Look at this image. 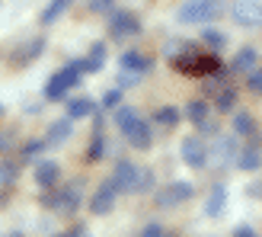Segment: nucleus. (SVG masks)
<instances>
[{"label": "nucleus", "instance_id": "f257e3e1", "mask_svg": "<svg viewBox=\"0 0 262 237\" xmlns=\"http://www.w3.org/2000/svg\"><path fill=\"white\" fill-rule=\"evenodd\" d=\"M80 77H83V71H80V64H68V68H61V71H55L48 77V84H45V100H51V103H58V100H64L71 93V87H77L80 84Z\"/></svg>", "mask_w": 262, "mask_h": 237}, {"label": "nucleus", "instance_id": "f03ea898", "mask_svg": "<svg viewBox=\"0 0 262 237\" xmlns=\"http://www.w3.org/2000/svg\"><path fill=\"white\" fill-rule=\"evenodd\" d=\"M173 68L189 77H211L221 71V61H217V55H192V58L179 55V58H173Z\"/></svg>", "mask_w": 262, "mask_h": 237}, {"label": "nucleus", "instance_id": "7ed1b4c3", "mask_svg": "<svg viewBox=\"0 0 262 237\" xmlns=\"http://www.w3.org/2000/svg\"><path fill=\"white\" fill-rule=\"evenodd\" d=\"M221 13V0H186V4L179 7V23H208V19H214Z\"/></svg>", "mask_w": 262, "mask_h": 237}, {"label": "nucleus", "instance_id": "20e7f679", "mask_svg": "<svg viewBox=\"0 0 262 237\" xmlns=\"http://www.w3.org/2000/svg\"><path fill=\"white\" fill-rule=\"evenodd\" d=\"M109 32H112L115 42H125V38H131V35H138V32H141V23H138V16H135L131 10H115V7H112Z\"/></svg>", "mask_w": 262, "mask_h": 237}, {"label": "nucleus", "instance_id": "39448f33", "mask_svg": "<svg viewBox=\"0 0 262 237\" xmlns=\"http://www.w3.org/2000/svg\"><path fill=\"white\" fill-rule=\"evenodd\" d=\"M237 151H240V141L230 138V135H221L214 138V144L208 148V161H214V167H227L237 161Z\"/></svg>", "mask_w": 262, "mask_h": 237}, {"label": "nucleus", "instance_id": "423d86ee", "mask_svg": "<svg viewBox=\"0 0 262 237\" xmlns=\"http://www.w3.org/2000/svg\"><path fill=\"white\" fill-rule=\"evenodd\" d=\"M233 23L243 26V29L262 26V4H256V0H237L233 4Z\"/></svg>", "mask_w": 262, "mask_h": 237}, {"label": "nucleus", "instance_id": "0eeeda50", "mask_svg": "<svg viewBox=\"0 0 262 237\" xmlns=\"http://www.w3.org/2000/svg\"><path fill=\"white\" fill-rule=\"evenodd\" d=\"M138 180H141L138 164H131V161H119V164H115L112 183H115V189H119V192H138Z\"/></svg>", "mask_w": 262, "mask_h": 237}, {"label": "nucleus", "instance_id": "6e6552de", "mask_svg": "<svg viewBox=\"0 0 262 237\" xmlns=\"http://www.w3.org/2000/svg\"><path fill=\"white\" fill-rule=\"evenodd\" d=\"M186 199H192V183H169V186H163L160 192H157V205L160 208H173V205H182Z\"/></svg>", "mask_w": 262, "mask_h": 237}, {"label": "nucleus", "instance_id": "1a4fd4ad", "mask_svg": "<svg viewBox=\"0 0 262 237\" xmlns=\"http://www.w3.org/2000/svg\"><path fill=\"white\" fill-rule=\"evenodd\" d=\"M115 199H119V189H115V183L112 180H106L102 186L96 189V195L90 199V212L93 215H112V208H115Z\"/></svg>", "mask_w": 262, "mask_h": 237}, {"label": "nucleus", "instance_id": "9d476101", "mask_svg": "<svg viewBox=\"0 0 262 237\" xmlns=\"http://www.w3.org/2000/svg\"><path fill=\"white\" fill-rule=\"evenodd\" d=\"M182 161H186L192 170H202L208 167V148H205V141L199 135H189V138H182Z\"/></svg>", "mask_w": 262, "mask_h": 237}, {"label": "nucleus", "instance_id": "9b49d317", "mask_svg": "<svg viewBox=\"0 0 262 237\" xmlns=\"http://www.w3.org/2000/svg\"><path fill=\"white\" fill-rule=\"evenodd\" d=\"M45 202H48V205H55L58 212H64V215H71L74 208L80 205V186H77V183H74V186H64V189H61L58 195H48Z\"/></svg>", "mask_w": 262, "mask_h": 237}, {"label": "nucleus", "instance_id": "f8f14e48", "mask_svg": "<svg viewBox=\"0 0 262 237\" xmlns=\"http://www.w3.org/2000/svg\"><path fill=\"white\" fill-rule=\"evenodd\" d=\"M125 138L131 148H138V151H147L150 144H154V135H150V125L144 122V118H138L131 128H125Z\"/></svg>", "mask_w": 262, "mask_h": 237}, {"label": "nucleus", "instance_id": "ddd939ff", "mask_svg": "<svg viewBox=\"0 0 262 237\" xmlns=\"http://www.w3.org/2000/svg\"><path fill=\"white\" fill-rule=\"evenodd\" d=\"M61 180V167L55 161H35V186L51 189Z\"/></svg>", "mask_w": 262, "mask_h": 237}, {"label": "nucleus", "instance_id": "4468645a", "mask_svg": "<svg viewBox=\"0 0 262 237\" xmlns=\"http://www.w3.org/2000/svg\"><path fill=\"white\" fill-rule=\"evenodd\" d=\"M233 164H237L243 173H256V170L262 167V151L256 148V144H246V148L237 151V161H233Z\"/></svg>", "mask_w": 262, "mask_h": 237}, {"label": "nucleus", "instance_id": "2eb2a0df", "mask_svg": "<svg viewBox=\"0 0 262 237\" xmlns=\"http://www.w3.org/2000/svg\"><path fill=\"white\" fill-rule=\"evenodd\" d=\"M74 135V118L68 115V118H55V122L48 125V135H45V141L48 144H64Z\"/></svg>", "mask_w": 262, "mask_h": 237}, {"label": "nucleus", "instance_id": "dca6fc26", "mask_svg": "<svg viewBox=\"0 0 262 237\" xmlns=\"http://www.w3.org/2000/svg\"><path fill=\"white\" fill-rule=\"evenodd\" d=\"M77 64H80V71H83V74H96V71H102V64H106V45L96 42L93 48H90V55L80 58Z\"/></svg>", "mask_w": 262, "mask_h": 237}, {"label": "nucleus", "instance_id": "f3484780", "mask_svg": "<svg viewBox=\"0 0 262 237\" xmlns=\"http://www.w3.org/2000/svg\"><path fill=\"white\" fill-rule=\"evenodd\" d=\"M256 61H259V51L246 45V48H240L237 55H233L230 71H233V74H246V71H253V68H256Z\"/></svg>", "mask_w": 262, "mask_h": 237}, {"label": "nucleus", "instance_id": "a211bd4d", "mask_svg": "<svg viewBox=\"0 0 262 237\" xmlns=\"http://www.w3.org/2000/svg\"><path fill=\"white\" fill-rule=\"evenodd\" d=\"M224 205H227V189L224 186H214L211 192H208V199H205V215L208 218H217L221 212H224Z\"/></svg>", "mask_w": 262, "mask_h": 237}, {"label": "nucleus", "instance_id": "6ab92c4d", "mask_svg": "<svg viewBox=\"0 0 262 237\" xmlns=\"http://www.w3.org/2000/svg\"><path fill=\"white\" fill-rule=\"evenodd\" d=\"M119 64H122V71H135V74H147L150 71V58L141 55V51H125Z\"/></svg>", "mask_w": 262, "mask_h": 237}, {"label": "nucleus", "instance_id": "aec40b11", "mask_svg": "<svg viewBox=\"0 0 262 237\" xmlns=\"http://www.w3.org/2000/svg\"><path fill=\"white\" fill-rule=\"evenodd\" d=\"M96 112V103L90 100V96H74L68 100V115L71 118H86V115H93Z\"/></svg>", "mask_w": 262, "mask_h": 237}, {"label": "nucleus", "instance_id": "412c9836", "mask_svg": "<svg viewBox=\"0 0 262 237\" xmlns=\"http://www.w3.org/2000/svg\"><path fill=\"white\" fill-rule=\"evenodd\" d=\"M233 131H237L240 138H253V135H256V118H253L250 112L237 109V112H233Z\"/></svg>", "mask_w": 262, "mask_h": 237}, {"label": "nucleus", "instance_id": "4be33fe9", "mask_svg": "<svg viewBox=\"0 0 262 237\" xmlns=\"http://www.w3.org/2000/svg\"><path fill=\"white\" fill-rule=\"evenodd\" d=\"M154 118H157V125H163V128H173V125H179L182 112H179V109H173V106H160V109L154 112Z\"/></svg>", "mask_w": 262, "mask_h": 237}, {"label": "nucleus", "instance_id": "5701e85b", "mask_svg": "<svg viewBox=\"0 0 262 237\" xmlns=\"http://www.w3.org/2000/svg\"><path fill=\"white\" fill-rule=\"evenodd\" d=\"M208 112H211V109H208V103H202V100H192L189 106H186V118L195 122V125H202L205 118H208Z\"/></svg>", "mask_w": 262, "mask_h": 237}, {"label": "nucleus", "instance_id": "b1692460", "mask_svg": "<svg viewBox=\"0 0 262 237\" xmlns=\"http://www.w3.org/2000/svg\"><path fill=\"white\" fill-rule=\"evenodd\" d=\"M138 118H141V115H138V109H135V106H119V109H115V125H119L122 131H125V128H131V125L138 122Z\"/></svg>", "mask_w": 262, "mask_h": 237}, {"label": "nucleus", "instance_id": "393cba45", "mask_svg": "<svg viewBox=\"0 0 262 237\" xmlns=\"http://www.w3.org/2000/svg\"><path fill=\"white\" fill-rule=\"evenodd\" d=\"M233 106H237V90L233 87H224L217 93V109L221 112H233Z\"/></svg>", "mask_w": 262, "mask_h": 237}, {"label": "nucleus", "instance_id": "a878e982", "mask_svg": "<svg viewBox=\"0 0 262 237\" xmlns=\"http://www.w3.org/2000/svg\"><path fill=\"white\" fill-rule=\"evenodd\" d=\"M68 7H71V0H51L48 10L42 13V23H45V26H48V23H55V19H58V16H61V13L68 10Z\"/></svg>", "mask_w": 262, "mask_h": 237}, {"label": "nucleus", "instance_id": "bb28decb", "mask_svg": "<svg viewBox=\"0 0 262 237\" xmlns=\"http://www.w3.org/2000/svg\"><path fill=\"white\" fill-rule=\"evenodd\" d=\"M202 38H205V45H211L214 51H221V48L227 45V32H221V29H205Z\"/></svg>", "mask_w": 262, "mask_h": 237}, {"label": "nucleus", "instance_id": "cd10ccee", "mask_svg": "<svg viewBox=\"0 0 262 237\" xmlns=\"http://www.w3.org/2000/svg\"><path fill=\"white\" fill-rule=\"evenodd\" d=\"M102 148H106V138H102V135H99V128H96L93 141H90V151H86V161H90V164H96L99 157H102Z\"/></svg>", "mask_w": 262, "mask_h": 237}, {"label": "nucleus", "instance_id": "c85d7f7f", "mask_svg": "<svg viewBox=\"0 0 262 237\" xmlns=\"http://www.w3.org/2000/svg\"><path fill=\"white\" fill-rule=\"evenodd\" d=\"M16 164H10V161H0V186H13L16 183Z\"/></svg>", "mask_w": 262, "mask_h": 237}, {"label": "nucleus", "instance_id": "c756f323", "mask_svg": "<svg viewBox=\"0 0 262 237\" xmlns=\"http://www.w3.org/2000/svg\"><path fill=\"white\" fill-rule=\"evenodd\" d=\"M119 106H122V87H115V90H106V96H102V109L115 112Z\"/></svg>", "mask_w": 262, "mask_h": 237}, {"label": "nucleus", "instance_id": "7c9ffc66", "mask_svg": "<svg viewBox=\"0 0 262 237\" xmlns=\"http://www.w3.org/2000/svg\"><path fill=\"white\" fill-rule=\"evenodd\" d=\"M42 48H45V38H32V42L26 45L23 51H19V64H26L29 58H35V55H38V51H42Z\"/></svg>", "mask_w": 262, "mask_h": 237}, {"label": "nucleus", "instance_id": "2f4dec72", "mask_svg": "<svg viewBox=\"0 0 262 237\" xmlns=\"http://www.w3.org/2000/svg\"><path fill=\"white\" fill-rule=\"evenodd\" d=\"M45 148H48V141H29V144L23 148V157H26V161H35V157L42 154Z\"/></svg>", "mask_w": 262, "mask_h": 237}, {"label": "nucleus", "instance_id": "473e14b6", "mask_svg": "<svg viewBox=\"0 0 262 237\" xmlns=\"http://www.w3.org/2000/svg\"><path fill=\"white\" fill-rule=\"evenodd\" d=\"M154 186V173L150 170H141V180H138V192H147Z\"/></svg>", "mask_w": 262, "mask_h": 237}, {"label": "nucleus", "instance_id": "72a5a7b5", "mask_svg": "<svg viewBox=\"0 0 262 237\" xmlns=\"http://www.w3.org/2000/svg\"><path fill=\"white\" fill-rule=\"evenodd\" d=\"M90 10H96V13H109V10H112V0H90Z\"/></svg>", "mask_w": 262, "mask_h": 237}, {"label": "nucleus", "instance_id": "f704fd0d", "mask_svg": "<svg viewBox=\"0 0 262 237\" xmlns=\"http://www.w3.org/2000/svg\"><path fill=\"white\" fill-rule=\"evenodd\" d=\"M141 237H166V234H163V228H160V225H147V228L141 231Z\"/></svg>", "mask_w": 262, "mask_h": 237}, {"label": "nucleus", "instance_id": "c9c22d12", "mask_svg": "<svg viewBox=\"0 0 262 237\" xmlns=\"http://www.w3.org/2000/svg\"><path fill=\"white\" fill-rule=\"evenodd\" d=\"M250 90H253V93H262V71H256L250 77Z\"/></svg>", "mask_w": 262, "mask_h": 237}, {"label": "nucleus", "instance_id": "e433bc0d", "mask_svg": "<svg viewBox=\"0 0 262 237\" xmlns=\"http://www.w3.org/2000/svg\"><path fill=\"white\" fill-rule=\"evenodd\" d=\"M68 237H93V234H90V228H86V225H74Z\"/></svg>", "mask_w": 262, "mask_h": 237}, {"label": "nucleus", "instance_id": "4c0bfd02", "mask_svg": "<svg viewBox=\"0 0 262 237\" xmlns=\"http://www.w3.org/2000/svg\"><path fill=\"white\" fill-rule=\"evenodd\" d=\"M13 148V135H7V131H0V154Z\"/></svg>", "mask_w": 262, "mask_h": 237}, {"label": "nucleus", "instance_id": "58836bf2", "mask_svg": "<svg viewBox=\"0 0 262 237\" xmlns=\"http://www.w3.org/2000/svg\"><path fill=\"white\" fill-rule=\"evenodd\" d=\"M233 237H259V234H256V231H253L250 225H240L237 231H233Z\"/></svg>", "mask_w": 262, "mask_h": 237}]
</instances>
